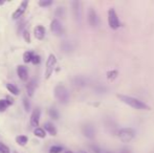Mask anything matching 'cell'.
Wrapping results in <instances>:
<instances>
[{
  "instance_id": "603a6c76",
  "label": "cell",
  "mask_w": 154,
  "mask_h": 153,
  "mask_svg": "<svg viewBox=\"0 0 154 153\" xmlns=\"http://www.w3.org/2000/svg\"><path fill=\"white\" fill-rule=\"evenodd\" d=\"M63 151V148L60 146H53L49 149V153H61Z\"/></svg>"
},
{
  "instance_id": "ac0fdd59",
  "label": "cell",
  "mask_w": 154,
  "mask_h": 153,
  "mask_svg": "<svg viewBox=\"0 0 154 153\" xmlns=\"http://www.w3.org/2000/svg\"><path fill=\"white\" fill-rule=\"evenodd\" d=\"M6 88L10 92H12L13 94L15 96H18L19 94V89L17 86H15L14 84H11V83H6Z\"/></svg>"
},
{
  "instance_id": "d590c367",
  "label": "cell",
  "mask_w": 154,
  "mask_h": 153,
  "mask_svg": "<svg viewBox=\"0 0 154 153\" xmlns=\"http://www.w3.org/2000/svg\"><path fill=\"white\" fill-rule=\"evenodd\" d=\"M83 153H86V152H83Z\"/></svg>"
},
{
  "instance_id": "e575fe53",
  "label": "cell",
  "mask_w": 154,
  "mask_h": 153,
  "mask_svg": "<svg viewBox=\"0 0 154 153\" xmlns=\"http://www.w3.org/2000/svg\"><path fill=\"white\" fill-rule=\"evenodd\" d=\"M14 153H18V152H14Z\"/></svg>"
},
{
  "instance_id": "2e32d148",
  "label": "cell",
  "mask_w": 154,
  "mask_h": 153,
  "mask_svg": "<svg viewBox=\"0 0 154 153\" xmlns=\"http://www.w3.org/2000/svg\"><path fill=\"white\" fill-rule=\"evenodd\" d=\"M34 134L36 135L37 137H40V139H44V137L46 136V131H45L43 128H40V127H38V128H35Z\"/></svg>"
},
{
  "instance_id": "9c48e42d",
  "label": "cell",
  "mask_w": 154,
  "mask_h": 153,
  "mask_svg": "<svg viewBox=\"0 0 154 153\" xmlns=\"http://www.w3.org/2000/svg\"><path fill=\"white\" fill-rule=\"evenodd\" d=\"M40 115H41L40 109L39 108L34 109V111H32V116H31V124L32 127H35V128H38V126H39Z\"/></svg>"
},
{
  "instance_id": "44dd1931",
  "label": "cell",
  "mask_w": 154,
  "mask_h": 153,
  "mask_svg": "<svg viewBox=\"0 0 154 153\" xmlns=\"http://www.w3.org/2000/svg\"><path fill=\"white\" fill-rule=\"evenodd\" d=\"M10 106L6 100H0V112H3L6 110V108Z\"/></svg>"
},
{
  "instance_id": "1f68e13d",
  "label": "cell",
  "mask_w": 154,
  "mask_h": 153,
  "mask_svg": "<svg viewBox=\"0 0 154 153\" xmlns=\"http://www.w3.org/2000/svg\"><path fill=\"white\" fill-rule=\"evenodd\" d=\"M121 153H131V152H130V150H128V149H123L122 151H121Z\"/></svg>"
},
{
  "instance_id": "3957f363",
  "label": "cell",
  "mask_w": 154,
  "mask_h": 153,
  "mask_svg": "<svg viewBox=\"0 0 154 153\" xmlns=\"http://www.w3.org/2000/svg\"><path fill=\"white\" fill-rule=\"evenodd\" d=\"M57 64V58L55 55L51 54L46 60V64H45V80H48L51 78V74L54 72Z\"/></svg>"
},
{
  "instance_id": "ffe728a7",
  "label": "cell",
  "mask_w": 154,
  "mask_h": 153,
  "mask_svg": "<svg viewBox=\"0 0 154 153\" xmlns=\"http://www.w3.org/2000/svg\"><path fill=\"white\" fill-rule=\"evenodd\" d=\"M34 54H32V51H25L24 54H23V61L25 62V63H29V62L32 61V58H34Z\"/></svg>"
},
{
  "instance_id": "83f0119b",
  "label": "cell",
  "mask_w": 154,
  "mask_h": 153,
  "mask_svg": "<svg viewBox=\"0 0 154 153\" xmlns=\"http://www.w3.org/2000/svg\"><path fill=\"white\" fill-rule=\"evenodd\" d=\"M75 84H77V85H80V86H84L86 84V80L84 79V78L79 77L75 79Z\"/></svg>"
},
{
  "instance_id": "30bf717a",
  "label": "cell",
  "mask_w": 154,
  "mask_h": 153,
  "mask_svg": "<svg viewBox=\"0 0 154 153\" xmlns=\"http://www.w3.org/2000/svg\"><path fill=\"white\" fill-rule=\"evenodd\" d=\"M72 12L73 16H75V20L79 21L81 20V15H82V10H81V3L79 1L72 2Z\"/></svg>"
},
{
  "instance_id": "4dcf8cb0",
  "label": "cell",
  "mask_w": 154,
  "mask_h": 153,
  "mask_svg": "<svg viewBox=\"0 0 154 153\" xmlns=\"http://www.w3.org/2000/svg\"><path fill=\"white\" fill-rule=\"evenodd\" d=\"M5 100L8 101V103L10 105H12L13 103H14V100H13V98L11 96H6V98H5Z\"/></svg>"
},
{
  "instance_id": "ba28073f",
  "label": "cell",
  "mask_w": 154,
  "mask_h": 153,
  "mask_svg": "<svg viewBox=\"0 0 154 153\" xmlns=\"http://www.w3.org/2000/svg\"><path fill=\"white\" fill-rule=\"evenodd\" d=\"M88 22H89V24L93 27L97 26V25H99V22H100L99 16H97L95 10L92 8H90L89 11H88Z\"/></svg>"
},
{
  "instance_id": "277c9868",
  "label": "cell",
  "mask_w": 154,
  "mask_h": 153,
  "mask_svg": "<svg viewBox=\"0 0 154 153\" xmlns=\"http://www.w3.org/2000/svg\"><path fill=\"white\" fill-rule=\"evenodd\" d=\"M108 24H109L110 29H118L121 26V22L118 17V14H116V10L112 8L108 10Z\"/></svg>"
},
{
  "instance_id": "7c38bea8",
  "label": "cell",
  "mask_w": 154,
  "mask_h": 153,
  "mask_svg": "<svg viewBox=\"0 0 154 153\" xmlns=\"http://www.w3.org/2000/svg\"><path fill=\"white\" fill-rule=\"evenodd\" d=\"M17 74H18V77L20 80L22 81H26L29 79V72H27V68L23 65H19L17 67Z\"/></svg>"
},
{
  "instance_id": "484cf974",
  "label": "cell",
  "mask_w": 154,
  "mask_h": 153,
  "mask_svg": "<svg viewBox=\"0 0 154 153\" xmlns=\"http://www.w3.org/2000/svg\"><path fill=\"white\" fill-rule=\"evenodd\" d=\"M23 105H24V109L25 111H27L29 112V109H31V105H29V101L27 100V98H23Z\"/></svg>"
},
{
  "instance_id": "9a60e30c",
  "label": "cell",
  "mask_w": 154,
  "mask_h": 153,
  "mask_svg": "<svg viewBox=\"0 0 154 153\" xmlns=\"http://www.w3.org/2000/svg\"><path fill=\"white\" fill-rule=\"evenodd\" d=\"M36 87H37V84H36V81H34V80L27 84L26 89H27V94H29V96H34V92H35V89H36Z\"/></svg>"
},
{
  "instance_id": "8fae6325",
  "label": "cell",
  "mask_w": 154,
  "mask_h": 153,
  "mask_svg": "<svg viewBox=\"0 0 154 153\" xmlns=\"http://www.w3.org/2000/svg\"><path fill=\"white\" fill-rule=\"evenodd\" d=\"M82 131H83V134L85 135L87 139H92L95 135V130L91 125H85V126L83 127V129H82Z\"/></svg>"
},
{
  "instance_id": "6da1fadb",
  "label": "cell",
  "mask_w": 154,
  "mask_h": 153,
  "mask_svg": "<svg viewBox=\"0 0 154 153\" xmlns=\"http://www.w3.org/2000/svg\"><path fill=\"white\" fill-rule=\"evenodd\" d=\"M118 98L121 102H123L124 104L128 105V106L132 107L134 109H138V110H150V106L147 105L145 102L138 100L133 96H124V94H118Z\"/></svg>"
},
{
  "instance_id": "f546056e",
  "label": "cell",
  "mask_w": 154,
  "mask_h": 153,
  "mask_svg": "<svg viewBox=\"0 0 154 153\" xmlns=\"http://www.w3.org/2000/svg\"><path fill=\"white\" fill-rule=\"evenodd\" d=\"M56 15L59 17H63L64 16V8H58L57 11H56Z\"/></svg>"
},
{
  "instance_id": "e0dca14e",
  "label": "cell",
  "mask_w": 154,
  "mask_h": 153,
  "mask_svg": "<svg viewBox=\"0 0 154 153\" xmlns=\"http://www.w3.org/2000/svg\"><path fill=\"white\" fill-rule=\"evenodd\" d=\"M27 142H29V139L25 135H18L16 137V143L19 146H25L27 144Z\"/></svg>"
},
{
  "instance_id": "4316f807",
  "label": "cell",
  "mask_w": 154,
  "mask_h": 153,
  "mask_svg": "<svg viewBox=\"0 0 154 153\" xmlns=\"http://www.w3.org/2000/svg\"><path fill=\"white\" fill-rule=\"evenodd\" d=\"M0 153H10V148L4 144L0 143Z\"/></svg>"
},
{
  "instance_id": "5bb4252c",
  "label": "cell",
  "mask_w": 154,
  "mask_h": 153,
  "mask_svg": "<svg viewBox=\"0 0 154 153\" xmlns=\"http://www.w3.org/2000/svg\"><path fill=\"white\" fill-rule=\"evenodd\" d=\"M44 130L47 131L48 134L53 135V136L57 135V129H56V127L54 126L51 123H45L44 124Z\"/></svg>"
},
{
  "instance_id": "f1b7e54d",
  "label": "cell",
  "mask_w": 154,
  "mask_h": 153,
  "mask_svg": "<svg viewBox=\"0 0 154 153\" xmlns=\"http://www.w3.org/2000/svg\"><path fill=\"white\" fill-rule=\"evenodd\" d=\"M41 62V58H40V56H38V55H35L34 56V58H32V64H35V65H37V64H39Z\"/></svg>"
},
{
  "instance_id": "4fadbf2b",
  "label": "cell",
  "mask_w": 154,
  "mask_h": 153,
  "mask_svg": "<svg viewBox=\"0 0 154 153\" xmlns=\"http://www.w3.org/2000/svg\"><path fill=\"white\" fill-rule=\"evenodd\" d=\"M34 36L38 40H42L45 36V29L42 25H37L34 29Z\"/></svg>"
},
{
  "instance_id": "cb8c5ba5",
  "label": "cell",
  "mask_w": 154,
  "mask_h": 153,
  "mask_svg": "<svg viewBox=\"0 0 154 153\" xmlns=\"http://www.w3.org/2000/svg\"><path fill=\"white\" fill-rule=\"evenodd\" d=\"M38 4L42 8H46V6H49L53 4V1L51 0H42V1H39Z\"/></svg>"
},
{
  "instance_id": "7a4b0ae2",
  "label": "cell",
  "mask_w": 154,
  "mask_h": 153,
  "mask_svg": "<svg viewBox=\"0 0 154 153\" xmlns=\"http://www.w3.org/2000/svg\"><path fill=\"white\" fill-rule=\"evenodd\" d=\"M55 96L62 104H66L69 101V92L67 88L62 84H59L55 87Z\"/></svg>"
},
{
  "instance_id": "836d02e7",
  "label": "cell",
  "mask_w": 154,
  "mask_h": 153,
  "mask_svg": "<svg viewBox=\"0 0 154 153\" xmlns=\"http://www.w3.org/2000/svg\"><path fill=\"white\" fill-rule=\"evenodd\" d=\"M65 153H72L71 151H65Z\"/></svg>"
},
{
  "instance_id": "d4e9b609",
  "label": "cell",
  "mask_w": 154,
  "mask_h": 153,
  "mask_svg": "<svg viewBox=\"0 0 154 153\" xmlns=\"http://www.w3.org/2000/svg\"><path fill=\"white\" fill-rule=\"evenodd\" d=\"M23 38H24L26 43H31V34H29V32L27 29L23 31Z\"/></svg>"
},
{
  "instance_id": "8992f818",
  "label": "cell",
  "mask_w": 154,
  "mask_h": 153,
  "mask_svg": "<svg viewBox=\"0 0 154 153\" xmlns=\"http://www.w3.org/2000/svg\"><path fill=\"white\" fill-rule=\"evenodd\" d=\"M51 31L55 34L56 36H62L63 33H64V29H63V26L58 19H54L51 23Z\"/></svg>"
},
{
  "instance_id": "52a82bcc",
  "label": "cell",
  "mask_w": 154,
  "mask_h": 153,
  "mask_svg": "<svg viewBox=\"0 0 154 153\" xmlns=\"http://www.w3.org/2000/svg\"><path fill=\"white\" fill-rule=\"evenodd\" d=\"M27 4H29V1H22L21 2L20 5L16 8V11H15L12 15V18L14 19V20L15 19H19L20 17H22V15L24 14L25 10H26V8H27Z\"/></svg>"
},
{
  "instance_id": "d6986e66",
  "label": "cell",
  "mask_w": 154,
  "mask_h": 153,
  "mask_svg": "<svg viewBox=\"0 0 154 153\" xmlns=\"http://www.w3.org/2000/svg\"><path fill=\"white\" fill-rule=\"evenodd\" d=\"M107 79L109 80V81H113V80H116V78L119 76V72L116 69H112V70H109V72H107Z\"/></svg>"
},
{
  "instance_id": "5b68a950",
  "label": "cell",
  "mask_w": 154,
  "mask_h": 153,
  "mask_svg": "<svg viewBox=\"0 0 154 153\" xmlns=\"http://www.w3.org/2000/svg\"><path fill=\"white\" fill-rule=\"evenodd\" d=\"M120 139L124 143H128V142L132 141L135 136V131L132 128H123L119 131L118 133Z\"/></svg>"
},
{
  "instance_id": "7402d4cb",
  "label": "cell",
  "mask_w": 154,
  "mask_h": 153,
  "mask_svg": "<svg viewBox=\"0 0 154 153\" xmlns=\"http://www.w3.org/2000/svg\"><path fill=\"white\" fill-rule=\"evenodd\" d=\"M48 115H49V116H51V118H54V120H58V118H59V113H58V111L56 110V109H54V108L49 109Z\"/></svg>"
},
{
  "instance_id": "d6a6232c",
  "label": "cell",
  "mask_w": 154,
  "mask_h": 153,
  "mask_svg": "<svg viewBox=\"0 0 154 153\" xmlns=\"http://www.w3.org/2000/svg\"><path fill=\"white\" fill-rule=\"evenodd\" d=\"M3 3H4L3 1H0V5H2V4H3Z\"/></svg>"
}]
</instances>
